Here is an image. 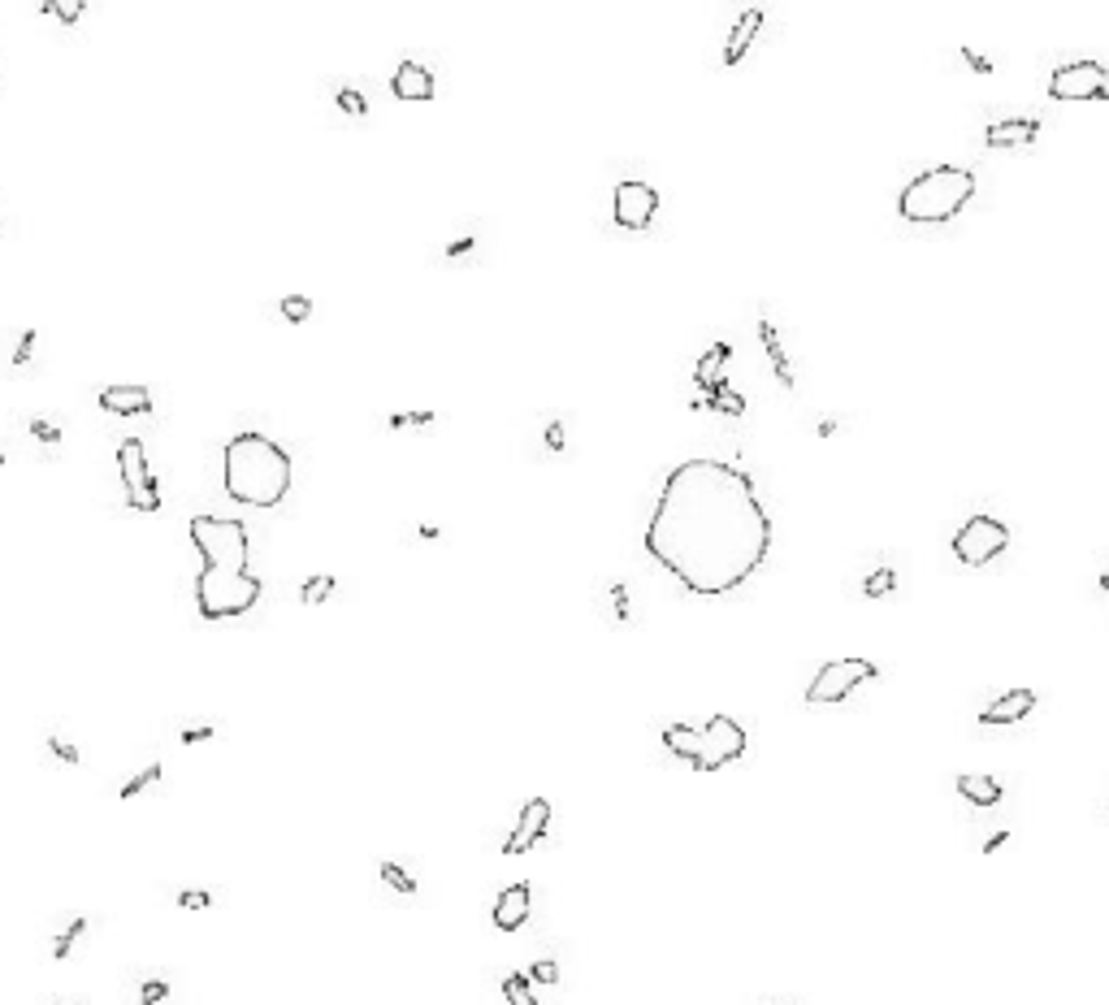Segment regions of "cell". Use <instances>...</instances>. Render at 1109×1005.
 <instances>
[{
	"mask_svg": "<svg viewBox=\"0 0 1109 1005\" xmlns=\"http://www.w3.org/2000/svg\"><path fill=\"white\" fill-rule=\"evenodd\" d=\"M646 555L689 594L741 590L772 555V516L746 468L694 455L663 477L646 520Z\"/></svg>",
	"mask_w": 1109,
	"mask_h": 1005,
	"instance_id": "1",
	"label": "cell"
},
{
	"mask_svg": "<svg viewBox=\"0 0 1109 1005\" xmlns=\"http://www.w3.org/2000/svg\"><path fill=\"white\" fill-rule=\"evenodd\" d=\"M221 486L234 503L243 507H278L291 490V455H286L278 442L247 429V434H234L221 451Z\"/></svg>",
	"mask_w": 1109,
	"mask_h": 1005,
	"instance_id": "2",
	"label": "cell"
},
{
	"mask_svg": "<svg viewBox=\"0 0 1109 1005\" xmlns=\"http://www.w3.org/2000/svg\"><path fill=\"white\" fill-rule=\"evenodd\" d=\"M975 200V174L967 165H932L906 182L897 213L915 226H945Z\"/></svg>",
	"mask_w": 1109,
	"mask_h": 1005,
	"instance_id": "3",
	"label": "cell"
},
{
	"mask_svg": "<svg viewBox=\"0 0 1109 1005\" xmlns=\"http://www.w3.org/2000/svg\"><path fill=\"white\" fill-rule=\"evenodd\" d=\"M663 746L668 754H676L681 763H689L694 772H720V767L737 763L746 754V728H741L733 715H711L702 728L689 724H668L663 728Z\"/></svg>",
	"mask_w": 1109,
	"mask_h": 1005,
	"instance_id": "4",
	"label": "cell"
},
{
	"mask_svg": "<svg viewBox=\"0 0 1109 1005\" xmlns=\"http://www.w3.org/2000/svg\"><path fill=\"white\" fill-rule=\"evenodd\" d=\"M260 603V577H252V568L243 572H217V568H200L195 577V607H200L204 620H230L243 616Z\"/></svg>",
	"mask_w": 1109,
	"mask_h": 1005,
	"instance_id": "5",
	"label": "cell"
},
{
	"mask_svg": "<svg viewBox=\"0 0 1109 1005\" xmlns=\"http://www.w3.org/2000/svg\"><path fill=\"white\" fill-rule=\"evenodd\" d=\"M191 542H195V551H200L204 568H217V572H243L247 568V529H243V520L195 516L191 520Z\"/></svg>",
	"mask_w": 1109,
	"mask_h": 1005,
	"instance_id": "6",
	"label": "cell"
},
{
	"mask_svg": "<svg viewBox=\"0 0 1109 1005\" xmlns=\"http://www.w3.org/2000/svg\"><path fill=\"white\" fill-rule=\"evenodd\" d=\"M880 676V668L871 659H832V663H824V668L815 672V681L806 685V702H819V707H828V702H845L854 694L858 685H867V681H876Z\"/></svg>",
	"mask_w": 1109,
	"mask_h": 1005,
	"instance_id": "7",
	"label": "cell"
},
{
	"mask_svg": "<svg viewBox=\"0 0 1109 1005\" xmlns=\"http://www.w3.org/2000/svg\"><path fill=\"white\" fill-rule=\"evenodd\" d=\"M117 473H122L126 507H135V512H161V490H156V477L148 468V455H143L139 438H126L122 447H117Z\"/></svg>",
	"mask_w": 1109,
	"mask_h": 1005,
	"instance_id": "8",
	"label": "cell"
},
{
	"mask_svg": "<svg viewBox=\"0 0 1109 1005\" xmlns=\"http://www.w3.org/2000/svg\"><path fill=\"white\" fill-rule=\"evenodd\" d=\"M1006 546H1010V529L1001 525L997 516H984V512L971 516L967 525L954 533V555H958V564H967V568H984L988 559H997Z\"/></svg>",
	"mask_w": 1109,
	"mask_h": 1005,
	"instance_id": "9",
	"label": "cell"
},
{
	"mask_svg": "<svg viewBox=\"0 0 1109 1005\" xmlns=\"http://www.w3.org/2000/svg\"><path fill=\"white\" fill-rule=\"evenodd\" d=\"M655 213H659V195L650 182H642V178L616 182V191H611V217H616V226L646 230L650 221H655Z\"/></svg>",
	"mask_w": 1109,
	"mask_h": 1005,
	"instance_id": "10",
	"label": "cell"
},
{
	"mask_svg": "<svg viewBox=\"0 0 1109 1005\" xmlns=\"http://www.w3.org/2000/svg\"><path fill=\"white\" fill-rule=\"evenodd\" d=\"M1053 100H1101V65L1097 61H1071L1058 65L1049 78Z\"/></svg>",
	"mask_w": 1109,
	"mask_h": 1005,
	"instance_id": "11",
	"label": "cell"
},
{
	"mask_svg": "<svg viewBox=\"0 0 1109 1005\" xmlns=\"http://www.w3.org/2000/svg\"><path fill=\"white\" fill-rule=\"evenodd\" d=\"M546 824H551V802H546V798H529L525 806H520V819H516L512 837L503 841V854H507V858L529 854L533 845L546 837Z\"/></svg>",
	"mask_w": 1109,
	"mask_h": 1005,
	"instance_id": "12",
	"label": "cell"
},
{
	"mask_svg": "<svg viewBox=\"0 0 1109 1005\" xmlns=\"http://www.w3.org/2000/svg\"><path fill=\"white\" fill-rule=\"evenodd\" d=\"M1032 711H1036V694H1032V689H1010V694L993 698V702H988V707L980 711V724H984V728L1023 724Z\"/></svg>",
	"mask_w": 1109,
	"mask_h": 1005,
	"instance_id": "13",
	"label": "cell"
},
{
	"mask_svg": "<svg viewBox=\"0 0 1109 1005\" xmlns=\"http://www.w3.org/2000/svg\"><path fill=\"white\" fill-rule=\"evenodd\" d=\"M529 906H533V889H529V884H525V880H520V884H507V889L499 893V902H494V928H499V932L525 928Z\"/></svg>",
	"mask_w": 1109,
	"mask_h": 1005,
	"instance_id": "14",
	"label": "cell"
},
{
	"mask_svg": "<svg viewBox=\"0 0 1109 1005\" xmlns=\"http://www.w3.org/2000/svg\"><path fill=\"white\" fill-rule=\"evenodd\" d=\"M1040 135V117H1010V122H993L984 130L988 148H1027Z\"/></svg>",
	"mask_w": 1109,
	"mask_h": 1005,
	"instance_id": "15",
	"label": "cell"
},
{
	"mask_svg": "<svg viewBox=\"0 0 1109 1005\" xmlns=\"http://www.w3.org/2000/svg\"><path fill=\"white\" fill-rule=\"evenodd\" d=\"M100 408L113 416H148L152 412V395L148 386H104L100 390Z\"/></svg>",
	"mask_w": 1109,
	"mask_h": 1005,
	"instance_id": "16",
	"label": "cell"
},
{
	"mask_svg": "<svg viewBox=\"0 0 1109 1005\" xmlns=\"http://www.w3.org/2000/svg\"><path fill=\"white\" fill-rule=\"evenodd\" d=\"M390 91H395L399 100H434V74H429L421 61H399L395 78H390Z\"/></svg>",
	"mask_w": 1109,
	"mask_h": 1005,
	"instance_id": "17",
	"label": "cell"
},
{
	"mask_svg": "<svg viewBox=\"0 0 1109 1005\" xmlns=\"http://www.w3.org/2000/svg\"><path fill=\"white\" fill-rule=\"evenodd\" d=\"M767 22V13L754 5V9H746L737 18V26H733V35H728V44H724V65H741L746 61V52H750V44L754 39H759V26Z\"/></svg>",
	"mask_w": 1109,
	"mask_h": 1005,
	"instance_id": "18",
	"label": "cell"
},
{
	"mask_svg": "<svg viewBox=\"0 0 1109 1005\" xmlns=\"http://www.w3.org/2000/svg\"><path fill=\"white\" fill-rule=\"evenodd\" d=\"M759 343H763V351H767V360H772V373L780 377V386L785 390H793L798 386V377H793V364H789V356H785V343H780V330L767 317H759Z\"/></svg>",
	"mask_w": 1109,
	"mask_h": 1005,
	"instance_id": "19",
	"label": "cell"
},
{
	"mask_svg": "<svg viewBox=\"0 0 1109 1005\" xmlns=\"http://www.w3.org/2000/svg\"><path fill=\"white\" fill-rule=\"evenodd\" d=\"M728 360H733V347H728V343H711L707 351H702L698 364H694V382H698V390H711V386L728 382V377H724Z\"/></svg>",
	"mask_w": 1109,
	"mask_h": 1005,
	"instance_id": "20",
	"label": "cell"
},
{
	"mask_svg": "<svg viewBox=\"0 0 1109 1005\" xmlns=\"http://www.w3.org/2000/svg\"><path fill=\"white\" fill-rule=\"evenodd\" d=\"M958 793H962V802H971V806H997L1001 802V789L997 780H988V776H958Z\"/></svg>",
	"mask_w": 1109,
	"mask_h": 1005,
	"instance_id": "21",
	"label": "cell"
},
{
	"mask_svg": "<svg viewBox=\"0 0 1109 1005\" xmlns=\"http://www.w3.org/2000/svg\"><path fill=\"white\" fill-rule=\"evenodd\" d=\"M702 408H711V412H720V416H746V395L733 390L728 382H720V386L707 390V403H702Z\"/></svg>",
	"mask_w": 1109,
	"mask_h": 1005,
	"instance_id": "22",
	"label": "cell"
},
{
	"mask_svg": "<svg viewBox=\"0 0 1109 1005\" xmlns=\"http://www.w3.org/2000/svg\"><path fill=\"white\" fill-rule=\"evenodd\" d=\"M39 5H44L61 26H78V18H83V9H87V0H39Z\"/></svg>",
	"mask_w": 1109,
	"mask_h": 1005,
	"instance_id": "23",
	"label": "cell"
},
{
	"mask_svg": "<svg viewBox=\"0 0 1109 1005\" xmlns=\"http://www.w3.org/2000/svg\"><path fill=\"white\" fill-rule=\"evenodd\" d=\"M503 997L512 1005H538V997H533V988H529V975H503Z\"/></svg>",
	"mask_w": 1109,
	"mask_h": 1005,
	"instance_id": "24",
	"label": "cell"
},
{
	"mask_svg": "<svg viewBox=\"0 0 1109 1005\" xmlns=\"http://www.w3.org/2000/svg\"><path fill=\"white\" fill-rule=\"evenodd\" d=\"M152 785H161V763H152V767H143L139 776H130L126 785H122V802L139 798V793H143V789H152Z\"/></svg>",
	"mask_w": 1109,
	"mask_h": 1005,
	"instance_id": "25",
	"label": "cell"
},
{
	"mask_svg": "<svg viewBox=\"0 0 1109 1005\" xmlns=\"http://www.w3.org/2000/svg\"><path fill=\"white\" fill-rule=\"evenodd\" d=\"M377 871H382V880H386V884H390V889H395V893H403V897H416V876H408V871H403L399 863H382Z\"/></svg>",
	"mask_w": 1109,
	"mask_h": 1005,
	"instance_id": "26",
	"label": "cell"
},
{
	"mask_svg": "<svg viewBox=\"0 0 1109 1005\" xmlns=\"http://www.w3.org/2000/svg\"><path fill=\"white\" fill-rule=\"evenodd\" d=\"M83 932H87V919H74L70 928H65V932L57 936V945H52V958H57V962H65V958H70V949H74V941H78V936H83Z\"/></svg>",
	"mask_w": 1109,
	"mask_h": 1005,
	"instance_id": "27",
	"label": "cell"
},
{
	"mask_svg": "<svg viewBox=\"0 0 1109 1005\" xmlns=\"http://www.w3.org/2000/svg\"><path fill=\"white\" fill-rule=\"evenodd\" d=\"M893 585H897V572H893V568H876V572H871V577L863 581V594H867V598H880V594H889Z\"/></svg>",
	"mask_w": 1109,
	"mask_h": 1005,
	"instance_id": "28",
	"label": "cell"
},
{
	"mask_svg": "<svg viewBox=\"0 0 1109 1005\" xmlns=\"http://www.w3.org/2000/svg\"><path fill=\"white\" fill-rule=\"evenodd\" d=\"M330 594H334V577H312V581H304V590H299V598H304L308 607H312V603H325Z\"/></svg>",
	"mask_w": 1109,
	"mask_h": 1005,
	"instance_id": "29",
	"label": "cell"
},
{
	"mask_svg": "<svg viewBox=\"0 0 1109 1005\" xmlns=\"http://www.w3.org/2000/svg\"><path fill=\"white\" fill-rule=\"evenodd\" d=\"M278 308H282V317H286V321H308V312H312V299H304V295H286Z\"/></svg>",
	"mask_w": 1109,
	"mask_h": 1005,
	"instance_id": "30",
	"label": "cell"
},
{
	"mask_svg": "<svg viewBox=\"0 0 1109 1005\" xmlns=\"http://www.w3.org/2000/svg\"><path fill=\"white\" fill-rule=\"evenodd\" d=\"M529 984H559V962L555 958H542L529 967Z\"/></svg>",
	"mask_w": 1109,
	"mask_h": 1005,
	"instance_id": "31",
	"label": "cell"
},
{
	"mask_svg": "<svg viewBox=\"0 0 1109 1005\" xmlns=\"http://www.w3.org/2000/svg\"><path fill=\"white\" fill-rule=\"evenodd\" d=\"M338 109H347L351 117H364V113H369V104H364V96H360L356 87H343V91H338Z\"/></svg>",
	"mask_w": 1109,
	"mask_h": 1005,
	"instance_id": "32",
	"label": "cell"
},
{
	"mask_svg": "<svg viewBox=\"0 0 1109 1005\" xmlns=\"http://www.w3.org/2000/svg\"><path fill=\"white\" fill-rule=\"evenodd\" d=\"M165 997H169V984H165V980H148V984L139 988V1005H161Z\"/></svg>",
	"mask_w": 1109,
	"mask_h": 1005,
	"instance_id": "33",
	"label": "cell"
},
{
	"mask_svg": "<svg viewBox=\"0 0 1109 1005\" xmlns=\"http://www.w3.org/2000/svg\"><path fill=\"white\" fill-rule=\"evenodd\" d=\"M178 906H182V910H208V906H213V897H208L204 889H182V893H178Z\"/></svg>",
	"mask_w": 1109,
	"mask_h": 1005,
	"instance_id": "34",
	"label": "cell"
},
{
	"mask_svg": "<svg viewBox=\"0 0 1109 1005\" xmlns=\"http://www.w3.org/2000/svg\"><path fill=\"white\" fill-rule=\"evenodd\" d=\"M429 421H434V412H395L386 425L390 429H408V425H429Z\"/></svg>",
	"mask_w": 1109,
	"mask_h": 1005,
	"instance_id": "35",
	"label": "cell"
},
{
	"mask_svg": "<svg viewBox=\"0 0 1109 1005\" xmlns=\"http://www.w3.org/2000/svg\"><path fill=\"white\" fill-rule=\"evenodd\" d=\"M958 52H962V61H967V65H971V70H975V74H993V61H988V57H984V52H975L971 44H962Z\"/></svg>",
	"mask_w": 1109,
	"mask_h": 1005,
	"instance_id": "36",
	"label": "cell"
},
{
	"mask_svg": "<svg viewBox=\"0 0 1109 1005\" xmlns=\"http://www.w3.org/2000/svg\"><path fill=\"white\" fill-rule=\"evenodd\" d=\"M48 750L57 754L61 763H70V767H78V750L70 746V741H61V737H48Z\"/></svg>",
	"mask_w": 1109,
	"mask_h": 1005,
	"instance_id": "37",
	"label": "cell"
},
{
	"mask_svg": "<svg viewBox=\"0 0 1109 1005\" xmlns=\"http://www.w3.org/2000/svg\"><path fill=\"white\" fill-rule=\"evenodd\" d=\"M200 741H213V728H208V724H195V728L182 733V746H200Z\"/></svg>",
	"mask_w": 1109,
	"mask_h": 1005,
	"instance_id": "38",
	"label": "cell"
},
{
	"mask_svg": "<svg viewBox=\"0 0 1109 1005\" xmlns=\"http://www.w3.org/2000/svg\"><path fill=\"white\" fill-rule=\"evenodd\" d=\"M546 447H551V451H564V425H559V421L546 425Z\"/></svg>",
	"mask_w": 1109,
	"mask_h": 1005,
	"instance_id": "39",
	"label": "cell"
},
{
	"mask_svg": "<svg viewBox=\"0 0 1109 1005\" xmlns=\"http://www.w3.org/2000/svg\"><path fill=\"white\" fill-rule=\"evenodd\" d=\"M31 347H35V334H22V347L13 351V364H26V360H31Z\"/></svg>",
	"mask_w": 1109,
	"mask_h": 1005,
	"instance_id": "40",
	"label": "cell"
},
{
	"mask_svg": "<svg viewBox=\"0 0 1109 1005\" xmlns=\"http://www.w3.org/2000/svg\"><path fill=\"white\" fill-rule=\"evenodd\" d=\"M1006 841H1010V832H993V837H988V845H984V854H997Z\"/></svg>",
	"mask_w": 1109,
	"mask_h": 1005,
	"instance_id": "41",
	"label": "cell"
},
{
	"mask_svg": "<svg viewBox=\"0 0 1109 1005\" xmlns=\"http://www.w3.org/2000/svg\"><path fill=\"white\" fill-rule=\"evenodd\" d=\"M35 434L44 438V442H57V429H52V425H39V421H35Z\"/></svg>",
	"mask_w": 1109,
	"mask_h": 1005,
	"instance_id": "42",
	"label": "cell"
},
{
	"mask_svg": "<svg viewBox=\"0 0 1109 1005\" xmlns=\"http://www.w3.org/2000/svg\"><path fill=\"white\" fill-rule=\"evenodd\" d=\"M837 434V421H819V438H832Z\"/></svg>",
	"mask_w": 1109,
	"mask_h": 1005,
	"instance_id": "43",
	"label": "cell"
},
{
	"mask_svg": "<svg viewBox=\"0 0 1109 1005\" xmlns=\"http://www.w3.org/2000/svg\"><path fill=\"white\" fill-rule=\"evenodd\" d=\"M1101 100H1109V70H1101Z\"/></svg>",
	"mask_w": 1109,
	"mask_h": 1005,
	"instance_id": "44",
	"label": "cell"
},
{
	"mask_svg": "<svg viewBox=\"0 0 1109 1005\" xmlns=\"http://www.w3.org/2000/svg\"><path fill=\"white\" fill-rule=\"evenodd\" d=\"M1101 590H1105V594H1109V568H1105V572H1101Z\"/></svg>",
	"mask_w": 1109,
	"mask_h": 1005,
	"instance_id": "45",
	"label": "cell"
}]
</instances>
